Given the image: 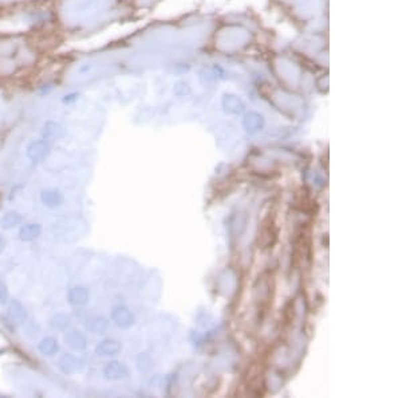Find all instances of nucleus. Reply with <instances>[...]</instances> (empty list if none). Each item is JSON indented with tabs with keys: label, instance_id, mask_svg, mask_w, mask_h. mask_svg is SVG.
<instances>
[{
	"label": "nucleus",
	"instance_id": "f257e3e1",
	"mask_svg": "<svg viewBox=\"0 0 402 398\" xmlns=\"http://www.w3.org/2000/svg\"><path fill=\"white\" fill-rule=\"evenodd\" d=\"M50 150L51 146L48 141L44 140V138L35 140L27 146V157L32 162H39L50 154Z\"/></svg>",
	"mask_w": 402,
	"mask_h": 398
},
{
	"label": "nucleus",
	"instance_id": "f03ea898",
	"mask_svg": "<svg viewBox=\"0 0 402 398\" xmlns=\"http://www.w3.org/2000/svg\"><path fill=\"white\" fill-rule=\"evenodd\" d=\"M65 344H66V346H69L73 352L81 353L86 349L87 340L83 334H81L79 331H75V330H71V331H69L66 335H65Z\"/></svg>",
	"mask_w": 402,
	"mask_h": 398
},
{
	"label": "nucleus",
	"instance_id": "7ed1b4c3",
	"mask_svg": "<svg viewBox=\"0 0 402 398\" xmlns=\"http://www.w3.org/2000/svg\"><path fill=\"white\" fill-rule=\"evenodd\" d=\"M90 299V293L86 287L82 286H77L73 289L69 290L67 293V301L73 306H85Z\"/></svg>",
	"mask_w": 402,
	"mask_h": 398
},
{
	"label": "nucleus",
	"instance_id": "20e7f679",
	"mask_svg": "<svg viewBox=\"0 0 402 398\" xmlns=\"http://www.w3.org/2000/svg\"><path fill=\"white\" fill-rule=\"evenodd\" d=\"M111 319L118 327L128 328L134 323L133 314L126 307H116L111 312Z\"/></svg>",
	"mask_w": 402,
	"mask_h": 398
},
{
	"label": "nucleus",
	"instance_id": "39448f33",
	"mask_svg": "<svg viewBox=\"0 0 402 398\" xmlns=\"http://www.w3.org/2000/svg\"><path fill=\"white\" fill-rule=\"evenodd\" d=\"M7 315L10 320L14 322V323H24L28 318L24 306L19 301H15V299L10 302L7 309Z\"/></svg>",
	"mask_w": 402,
	"mask_h": 398
},
{
	"label": "nucleus",
	"instance_id": "423d86ee",
	"mask_svg": "<svg viewBox=\"0 0 402 398\" xmlns=\"http://www.w3.org/2000/svg\"><path fill=\"white\" fill-rule=\"evenodd\" d=\"M78 358L73 354H63L58 361V369L63 374L71 375L78 371Z\"/></svg>",
	"mask_w": 402,
	"mask_h": 398
},
{
	"label": "nucleus",
	"instance_id": "0eeeda50",
	"mask_svg": "<svg viewBox=\"0 0 402 398\" xmlns=\"http://www.w3.org/2000/svg\"><path fill=\"white\" fill-rule=\"evenodd\" d=\"M42 235V225L38 222L24 224L19 230V239L22 242H34Z\"/></svg>",
	"mask_w": 402,
	"mask_h": 398
},
{
	"label": "nucleus",
	"instance_id": "6e6552de",
	"mask_svg": "<svg viewBox=\"0 0 402 398\" xmlns=\"http://www.w3.org/2000/svg\"><path fill=\"white\" fill-rule=\"evenodd\" d=\"M103 375L107 379H122L128 377V369L120 362L107 363L103 369Z\"/></svg>",
	"mask_w": 402,
	"mask_h": 398
},
{
	"label": "nucleus",
	"instance_id": "1a4fd4ad",
	"mask_svg": "<svg viewBox=\"0 0 402 398\" xmlns=\"http://www.w3.org/2000/svg\"><path fill=\"white\" fill-rule=\"evenodd\" d=\"M120 350H121V346L118 342L113 339H105L95 348V354L99 357H113V355H117Z\"/></svg>",
	"mask_w": 402,
	"mask_h": 398
},
{
	"label": "nucleus",
	"instance_id": "9d476101",
	"mask_svg": "<svg viewBox=\"0 0 402 398\" xmlns=\"http://www.w3.org/2000/svg\"><path fill=\"white\" fill-rule=\"evenodd\" d=\"M40 201L43 203V205L48 208H56L59 205H62L63 203V196L59 191L55 189H46L40 193Z\"/></svg>",
	"mask_w": 402,
	"mask_h": 398
},
{
	"label": "nucleus",
	"instance_id": "9b49d317",
	"mask_svg": "<svg viewBox=\"0 0 402 398\" xmlns=\"http://www.w3.org/2000/svg\"><path fill=\"white\" fill-rule=\"evenodd\" d=\"M38 350L40 354L46 355V357H52L59 352L58 340L55 339L54 336H46L38 344Z\"/></svg>",
	"mask_w": 402,
	"mask_h": 398
},
{
	"label": "nucleus",
	"instance_id": "f8f14e48",
	"mask_svg": "<svg viewBox=\"0 0 402 398\" xmlns=\"http://www.w3.org/2000/svg\"><path fill=\"white\" fill-rule=\"evenodd\" d=\"M42 136L44 140H56L59 137L63 136V128L59 125L58 122L47 121L42 129Z\"/></svg>",
	"mask_w": 402,
	"mask_h": 398
},
{
	"label": "nucleus",
	"instance_id": "ddd939ff",
	"mask_svg": "<svg viewBox=\"0 0 402 398\" xmlns=\"http://www.w3.org/2000/svg\"><path fill=\"white\" fill-rule=\"evenodd\" d=\"M86 327L89 331L94 332V334H102L109 327V322L102 316H93L87 320Z\"/></svg>",
	"mask_w": 402,
	"mask_h": 398
},
{
	"label": "nucleus",
	"instance_id": "4468645a",
	"mask_svg": "<svg viewBox=\"0 0 402 398\" xmlns=\"http://www.w3.org/2000/svg\"><path fill=\"white\" fill-rule=\"evenodd\" d=\"M20 222H22V215L19 212L10 211L7 213H4L3 217L0 219V226L3 230H11L14 226L19 225Z\"/></svg>",
	"mask_w": 402,
	"mask_h": 398
},
{
	"label": "nucleus",
	"instance_id": "2eb2a0df",
	"mask_svg": "<svg viewBox=\"0 0 402 398\" xmlns=\"http://www.w3.org/2000/svg\"><path fill=\"white\" fill-rule=\"evenodd\" d=\"M70 324L71 318L67 314H56L50 320L51 327L54 330H58V331H65V330L70 327Z\"/></svg>",
	"mask_w": 402,
	"mask_h": 398
},
{
	"label": "nucleus",
	"instance_id": "dca6fc26",
	"mask_svg": "<svg viewBox=\"0 0 402 398\" xmlns=\"http://www.w3.org/2000/svg\"><path fill=\"white\" fill-rule=\"evenodd\" d=\"M8 299H10V294H8L7 286L4 285L3 281H0V305H7Z\"/></svg>",
	"mask_w": 402,
	"mask_h": 398
},
{
	"label": "nucleus",
	"instance_id": "f3484780",
	"mask_svg": "<svg viewBox=\"0 0 402 398\" xmlns=\"http://www.w3.org/2000/svg\"><path fill=\"white\" fill-rule=\"evenodd\" d=\"M79 98V93L78 91H71V93L65 94L62 97V102L66 103V105H70V103H74L75 101H78Z\"/></svg>",
	"mask_w": 402,
	"mask_h": 398
},
{
	"label": "nucleus",
	"instance_id": "a211bd4d",
	"mask_svg": "<svg viewBox=\"0 0 402 398\" xmlns=\"http://www.w3.org/2000/svg\"><path fill=\"white\" fill-rule=\"evenodd\" d=\"M4 247H6V242H4V239L2 238V236H0V254L3 252Z\"/></svg>",
	"mask_w": 402,
	"mask_h": 398
}]
</instances>
